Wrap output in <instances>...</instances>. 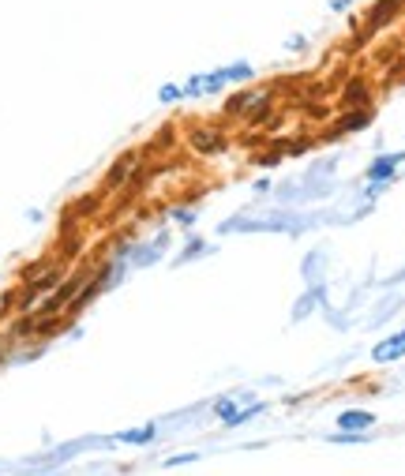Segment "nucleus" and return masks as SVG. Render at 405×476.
Listing matches in <instances>:
<instances>
[{
    "mask_svg": "<svg viewBox=\"0 0 405 476\" xmlns=\"http://www.w3.org/2000/svg\"><path fill=\"white\" fill-rule=\"evenodd\" d=\"M405 162V150L401 154H383V157H375L372 169H368V180H372V188H383L387 180H394V169Z\"/></svg>",
    "mask_w": 405,
    "mask_h": 476,
    "instance_id": "obj_1",
    "label": "nucleus"
},
{
    "mask_svg": "<svg viewBox=\"0 0 405 476\" xmlns=\"http://www.w3.org/2000/svg\"><path fill=\"white\" fill-rule=\"evenodd\" d=\"M214 413H218V420H221V424H244V420H248V416H255V413H259V405L252 402V405H248V409H237V402L221 398V402L214 405Z\"/></svg>",
    "mask_w": 405,
    "mask_h": 476,
    "instance_id": "obj_2",
    "label": "nucleus"
},
{
    "mask_svg": "<svg viewBox=\"0 0 405 476\" xmlns=\"http://www.w3.org/2000/svg\"><path fill=\"white\" fill-rule=\"evenodd\" d=\"M405 356V330L394 338H387V341H379V345L372 349V360L375 364H390V360H401Z\"/></svg>",
    "mask_w": 405,
    "mask_h": 476,
    "instance_id": "obj_3",
    "label": "nucleus"
},
{
    "mask_svg": "<svg viewBox=\"0 0 405 476\" xmlns=\"http://www.w3.org/2000/svg\"><path fill=\"white\" fill-rule=\"evenodd\" d=\"M375 424L372 413H364V409H345L342 416H338V428L342 431H368Z\"/></svg>",
    "mask_w": 405,
    "mask_h": 476,
    "instance_id": "obj_4",
    "label": "nucleus"
},
{
    "mask_svg": "<svg viewBox=\"0 0 405 476\" xmlns=\"http://www.w3.org/2000/svg\"><path fill=\"white\" fill-rule=\"evenodd\" d=\"M401 8V0H379V4L372 8V16H368V26L364 31H379V26H387L390 23V16Z\"/></svg>",
    "mask_w": 405,
    "mask_h": 476,
    "instance_id": "obj_5",
    "label": "nucleus"
},
{
    "mask_svg": "<svg viewBox=\"0 0 405 476\" xmlns=\"http://www.w3.org/2000/svg\"><path fill=\"white\" fill-rule=\"evenodd\" d=\"M192 147L203 150V154H221V150H226V139H221V131H195Z\"/></svg>",
    "mask_w": 405,
    "mask_h": 476,
    "instance_id": "obj_6",
    "label": "nucleus"
},
{
    "mask_svg": "<svg viewBox=\"0 0 405 476\" xmlns=\"http://www.w3.org/2000/svg\"><path fill=\"white\" fill-rule=\"evenodd\" d=\"M147 439H154V424L135 428V431H121V435H116V443H147Z\"/></svg>",
    "mask_w": 405,
    "mask_h": 476,
    "instance_id": "obj_7",
    "label": "nucleus"
},
{
    "mask_svg": "<svg viewBox=\"0 0 405 476\" xmlns=\"http://www.w3.org/2000/svg\"><path fill=\"white\" fill-rule=\"evenodd\" d=\"M342 121L345 124H338L342 131H357V128H368V113H345Z\"/></svg>",
    "mask_w": 405,
    "mask_h": 476,
    "instance_id": "obj_8",
    "label": "nucleus"
},
{
    "mask_svg": "<svg viewBox=\"0 0 405 476\" xmlns=\"http://www.w3.org/2000/svg\"><path fill=\"white\" fill-rule=\"evenodd\" d=\"M349 101H364V87H360V83H353V87L345 90V105H349Z\"/></svg>",
    "mask_w": 405,
    "mask_h": 476,
    "instance_id": "obj_9",
    "label": "nucleus"
},
{
    "mask_svg": "<svg viewBox=\"0 0 405 476\" xmlns=\"http://www.w3.org/2000/svg\"><path fill=\"white\" fill-rule=\"evenodd\" d=\"M180 94H184L180 87H162V101H177Z\"/></svg>",
    "mask_w": 405,
    "mask_h": 476,
    "instance_id": "obj_10",
    "label": "nucleus"
},
{
    "mask_svg": "<svg viewBox=\"0 0 405 476\" xmlns=\"http://www.w3.org/2000/svg\"><path fill=\"white\" fill-rule=\"evenodd\" d=\"M195 458H199V454H180V458H169L165 465H188V461H195Z\"/></svg>",
    "mask_w": 405,
    "mask_h": 476,
    "instance_id": "obj_11",
    "label": "nucleus"
},
{
    "mask_svg": "<svg viewBox=\"0 0 405 476\" xmlns=\"http://www.w3.org/2000/svg\"><path fill=\"white\" fill-rule=\"evenodd\" d=\"M331 8H334V11H345V8H349V0H331Z\"/></svg>",
    "mask_w": 405,
    "mask_h": 476,
    "instance_id": "obj_12",
    "label": "nucleus"
}]
</instances>
